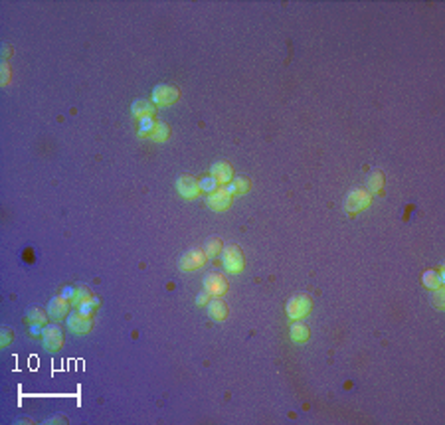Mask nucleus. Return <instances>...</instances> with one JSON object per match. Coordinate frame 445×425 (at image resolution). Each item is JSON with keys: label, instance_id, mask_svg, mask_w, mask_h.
I'll return each mask as SVG.
<instances>
[{"label": "nucleus", "instance_id": "nucleus-6", "mask_svg": "<svg viewBox=\"0 0 445 425\" xmlns=\"http://www.w3.org/2000/svg\"><path fill=\"white\" fill-rule=\"evenodd\" d=\"M44 340H46V346L50 350H58L62 346V328L56 326V324L48 326L46 332H44Z\"/></svg>", "mask_w": 445, "mask_h": 425}, {"label": "nucleus", "instance_id": "nucleus-8", "mask_svg": "<svg viewBox=\"0 0 445 425\" xmlns=\"http://www.w3.org/2000/svg\"><path fill=\"white\" fill-rule=\"evenodd\" d=\"M208 312L216 318V320H224L228 316V306L224 301H212L210 306H208Z\"/></svg>", "mask_w": 445, "mask_h": 425}, {"label": "nucleus", "instance_id": "nucleus-11", "mask_svg": "<svg viewBox=\"0 0 445 425\" xmlns=\"http://www.w3.org/2000/svg\"><path fill=\"white\" fill-rule=\"evenodd\" d=\"M214 174H220L218 176L220 182H228V178H230V166L228 164H216L214 166Z\"/></svg>", "mask_w": 445, "mask_h": 425}, {"label": "nucleus", "instance_id": "nucleus-5", "mask_svg": "<svg viewBox=\"0 0 445 425\" xmlns=\"http://www.w3.org/2000/svg\"><path fill=\"white\" fill-rule=\"evenodd\" d=\"M176 97H178V91L172 85H158V89L154 91V101H158L160 105H170Z\"/></svg>", "mask_w": 445, "mask_h": 425}, {"label": "nucleus", "instance_id": "nucleus-14", "mask_svg": "<svg viewBox=\"0 0 445 425\" xmlns=\"http://www.w3.org/2000/svg\"><path fill=\"white\" fill-rule=\"evenodd\" d=\"M380 182H384V176H382L380 172H374L372 178H370V188H372V190H378V188H380Z\"/></svg>", "mask_w": 445, "mask_h": 425}, {"label": "nucleus", "instance_id": "nucleus-1", "mask_svg": "<svg viewBox=\"0 0 445 425\" xmlns=\"http://www.w3.org/2000/svg\"><path fill=\"white\" fill-rule=\"evenodd\" d=\"M224 265L230 273H238L244 269V255L236 245H228L224 249Z\"/></svg>", "mask_w": 445, "mask_h": 425}, {"label": "nucleus", "instance_id": "nucleus-4", "mask_svg": "<svg viewBox=\"0 0 445 425\" xmlns=\"http://www.w3.org/2000/svg\"><path fill=\"white\" fill-rule=\"evenodd\" d=\"M204 287H206V293H212V295H222V293H226L228 283H226V279H224L222 275L212 273V275H208V277L204 279Z\"/></svg>", "mask_w": 445, "mask_h": 425}, {"label": "nucleus", "instance_id": "nucleus-13", "mask_svg": "<svg viewBox=\"0 0 445 425\" xmlns=\"http://www.w3.org/2000/svg\"><path fill=\"white\" fill-rule=\"evenodd\" d=\"M220 240H210L208 243H206V251H208V255H216L218 251H220Z\"/></svg>", "mask_w": 445, "mask_h": 425}, {"label": "nucleus", "instance_id": "nucleus-3", "mask_svg": "<svg viewBox=\"0 0 445 425\" xmlns=\"http://www.w3.org/2000/svg\"><path fill=\"white\" fill-rule=\"evenodd\" d=\"M202 265H204V255H202L200 249H192V251L184 253V257L180 259V267L186 269V271H190V269H198V267H202Z\"/></svg>", "mask_w": 445, "mask_h": 425}, {"label": "nucleus", "instance_id": "nucleus-9", "mask_svg": "<svg viewBox=\"0 0 445 425\" xmlns=\"http://www.w3.org/2000/svg\"><path fill=\"white\" fill-rule=\"evenodd\" d=\"M67 312V303L64 301V299H54L52 303H50V314L52 316H64Z\"/></svg>", "mask_w": 445, "mask_h": 425}, {"label": "nucleus", "instance_id": "nucleus-2", "mask_svg": "<svg viewBox=\"0 0 445 425\" xmlns=\"http://www.w3.org/2000/svg\"><path fill=\"white\" fill-rule=\"evenodd\" d=\"M309 310H311V301L305 295H297V297H293L289 301V304H287V314L293 316V318H299V316L307 314Z\"/></svg>", "mask_w": 445, "mask_h": 425}, {"label": "nucleus", "instance_id": "nucleus-10", "mask_svg": "<svg viewBox=\"0 0 445 425\" xmlns=\"http://www.w3.org/2000/svg\"><path fill=\"white\" fill-rule=\"evenodd\" d=\"M208 202H210V206H214L216 210H222V208H226V206L230 204V196H228L226 192H218V194H214Z\"/></svg>", "mask_w": 445, "mask_h": 425}, {"label": "nucleus", "instance_id": "nucleus-7", "mask_svg": "<svg viewBox=\"0 0 445 425\" xmlns=\"http://www.w3.org/2000/svg\"><path fill=\"white\" fill-rule=\"evenodd\" d=\"M69 328L75 332H87L91 328V322H89V318L81 316V312H75L69 316Z\"/></svg>", "mask_w": 445, "mask_h": 425}, {"label": "nucleus", "instance_id": "nucleus-15", "mask_svg": "<svg viewBox=\"0 0 445 425\" xmlns=\"http://www.w3.org/2000/svg\"><path fill=\"white\" fill-rule=\"evenodd\" d=\"M34 316H36L38 322H46V316L40 312V308H32V318H34Z\"/></svg>", "mask_w": 445, "mask_h": 425}, {"label": "nucleus", "instance_id": "nucleus-12", "mask_svg": "<svg viewBox=\"0 0 445 425\" xmlns=\"http://www.w3.org/2000/svg\"><path fill=\"white\" fill-rule=\"evenodd\" d=\"M291 334H293V340L301 342V340H305V338L309 336V330H307V328H305L303 324H295V326H293V332H291Z\"/></svg>", "mask_w": 445, "mask_h": 425}]
</instances>
